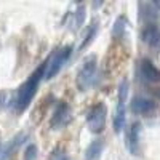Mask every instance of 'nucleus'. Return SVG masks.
Here are the masks:
<instances>
[{
    "instance_id": "nucleus-5",
    "label": "nucleus",
    "mask_w": 160,
    "mask_h": 160,
    "mask_svg": "<svg viewBox=\"0 0 160 160\" xmlns=\"http://www.w3.org/2000/svg\"><path fill=\"white\" fill-rule=\"evenodd\" d=\"M106 115H108V111H106L104 104L95 106V108L90 111L88 118H87L88 128L93 133H101L104 130V127H106Z\"/></svg>"
},
{
    "instance_id": "nucleus-7",
    "label": "nucleus",
    "mask_w": 160,
    "mask_h": 160,
    "mask_svg": "<svg viewBox=\"0 0 160 160\" xmlns=\"http://www.w3.org/2000/svg\"><path fill=\"white\" fill-rule=\"evenodd\" d=\"M131 111L135 114H139V115H149L155 111V102L148 99V98H135L131 102Z\"/></svg>"
},
{
    "instance_id": "nucleus-3",
    "label": "nucleus",
    "mask_w": 160,
    "mask_h": 160,
    "mask_svg": "<svg viewBox=\"0 0 160 160\" xmlns=\"http://www.w3.org/2000/svg\"><path fill=\"white\" fill-rule=\"evenodd\" d=\"M127 96H128V82L127 80H122V83H120V87H118V104H117L115 115H114V131L115 133H122V130L125 128Z\"/></svg>"
},
{
    "instance_id": "nucleus-17",
    "label": "nucleus",
    "mask_w": 160,
    "mask_h": 160,
    "mask_svg": "<svg viewBox=\"0 0 160 160\" xmlns=\"http://www.w3.org/2000/svg\"><path fill=\"white\" fill-rule=\"evenodd\" d=\"M51 160H68V157L64 155V152H55V155L51 157Z\"/></svg>"
},
{
    "instance_id": "nucleus-4",
    "label": "nucleus",
    "mask_w": 160,
    "mask_h": 160,
    "mask_svg": "<svg viewBox=\"0 0 160 160\" xmlns=\"http://www.w3.org/2000/svg\"><path fill=\"white\" fill-rule=\"evenodd\" d=\"M71 51H72L71 47H64L62 50L53 53L51 58L45 62V80L53 78L62 69V66L66 64V61H68L69 56H71Z\"/></svg>"
},
{
    "instance_id": "nucleus-18",
    "label": "nucleus",
    "mask_w": 160,
    "mask_h": 160,
    "mask_svg": "<svg viewBox=\"0 0 160 160\" xmlns=\"http://www.w3.org/2000/svg\"><path fill=\"white\" fill-rule=\"evenodd\" d=\"M157 96H158V98H160V90H158V91H157Z\"/></svg>"
},
{
    "instance_id": "nucleus-11",
    "label": "nucleus",
    "mask_w": 160,
    "mask_h": 160,
    "mask_svg": "<svg viewBox=\"0 0 160 160\" xmlns=\"http://www.w3.org/2000/svg\"><path fill=\"white\" fill-rule=\"evenodd\" d=\"M142 38L146 43H149L151 47H155L160 43V31L155 28V26H148L142 32Z\"/></svg>"
},
{
    "instance_id": "nucleus-13",
    "label": "nucleus",
    "mask_w": 160,
    "mask_h": 160,
    "mask_svg": "<svg viewBox=\"0 0 160 160\" xmlns=\"http://www.w3.org/2000/svg\"><path fill=\"white\" fill-rule=\"evenodd\" d=\"M83 21H85V7L78 5L77 10L72 13V31H78Z\"/></svg>"
},
{
    "instance_id": "nucleus-15",
    "label": "nucleus",
    "mask_w": 160,
    "mask_h": 160,
    "mask_svg": "<svg viewBox=\"0 0 160 160\" xmlns=\"http://www.w3.org/2000/svg\"><path fill=\"white\" fill-rule=\"evenodd\" d=\"M35 158H37V146L31 144L28 146V149L24 152V160H35Z\"/></svg>"
},
{
    "instance_id": "nucleus-1",
    "label": "nucleus",
    "mask_w": 160,
    "mask_h": 160,
    "mask_svg": "<svg viewBox=\"0 0 160 160\" xmlns=\"http://www.w3.org/2000/svg\"><path fill=\"white\" fill-rule=\"evenodd\" d=\"M42 78H45V62L18 88L16 98H15V101H13L15 102V109L18 112H22V111L28 109V106L31 104V101H32V98H34L35 91L38 88V83H40Z\"/></svg>"
},
{
    "instance_id": "nucleus-2",
    "label": "nucleus",
    "mask_w": 160,
    "mask_h": 160,
    "mask_svg": "<svg viewBox=\"0 0 160 160\" xmlns=\"http://www.w3.org/2000/svg\"><path fill=\"white\" fill-rule=\"evenodd\" d=\"M96 71H98V66H96V59L95 58H88L83 66L80 68L78 74H77V87L80 91H87L96 80Z\"/></svg>"
},
{
    "instance_id": "nucleus-8",
    "label": "nucleus",
    "mask_w": 160,
    "mask_h": 160,
    "mask_svg": "<svg viewBox=\"0 0 160 160\" xmlns=\"http://www.w3.org/2000/svg\"><path fill=\"white\" fill-rule=\"evenodd\" d=\"M139 72H141V77H142L144 80H148V82H151V83L160 82V71L155 68V66H154L149 59H144V61L141 62Z\"/></svg>"
},
{
    "instance_id": "nucleus-6",
    "label": "nucleus",
    "mask_w": 160,
    "mask_h": 160,
    "mask_svg": "<svg viewBox=\"0 0 160 160\" xmlns=\"http://www.w3.org/2000/svg\"><path fill=\"white\" fill-rule=\"evenodd\" d=\"M69 120H71V109H69V106L66 104L64 101H59L58 108L55 111V115L51 117V128L53 130L62 128L64 125H68Z\"/></svg>"
},
{
    "instance_id": "nucleus-16",
    "label": "nucleus",
    "mask_w": 160,
    "mask_h": 160,
    "mask_svg": "<svg viewBox=\"0 0 160 160\" xmlns=\"http://www.w3.org/2000/svg\"><path fill=\"white\" fill-rule=\"evenodd\" d=\"M98 32V24H93V28L90 29V32H88V35H87V40H85V42L82 43V48L83 47H87L90 42H91V40H93V37H95V34Z\"/></svg>"
},
{
    "instance_id": "nucleus-14",
    "label": "nucleus",
    "mask_w": 160,
    "mask_h": 160,
    "mask_svg": "<svg viewBox=\"0 0 160 160\" xmlns=\"http://www.w3.org/2000/svg\"><path fill=\"white\" fill-rule=\"evenodd\" d=\"M125 24H127V21H125V18L123 16H120V18H117V21H115V24H114V37H122L123 35V32H125Z\"/></svg>"
},
{
    "instance_id": "nucleus-12",
    "label": "nucleus",
    "mask_w": 160,
    "mask_h": 160,
    "mask_svg": "<svg viewBox=\"0 0 160 160\" xmlns=\"http://www.w3.org/2000/svg\"><path fill=\"white\" fill-rule=\"evenodd\" d=\"M24 139H26V135H24V133H21V135H18V136H15V138H13V139L8 142V146L5 148V151H3V155H2V158H0V160H5V158H8V157L11 155V152L15 151V149L18 148V146H21V142H22Z\"/></svg>"
},
{
    "instance_id": "nucleus-9",
    "label": "nucleus",
    "mask_w": 160,
    "mask_h": 160,
    "mask_svg": "<svg viewBox=\"0 0 160 160\" xmlns=\"http://www.w3.org/2000/svg\"><path fill=\"white\" fill-rule=\"evenodd\" d=\"M139 133H141V125L136 122L133 123L131 128H130V133H128V149L133 155H136L138 151H139Z\"/></svg>"
},
{
    "instance_id": "nucleus-10",
    "label": "nucleus",
    "mask_w": 160,
    "mask_h": 160,
    "mask_svg": "<svg viewBox=\"0 0 160 160\" xmlns=\"http://www.w3.org/2000/svg\"><path fill=\"white\" fill-rule=\"evenodd\" d=\"M102 149H104V142L101 139L93 141L88 146L87 152H85V160H99V157L102 154Z\"/></svg>"
}]
</instances>
